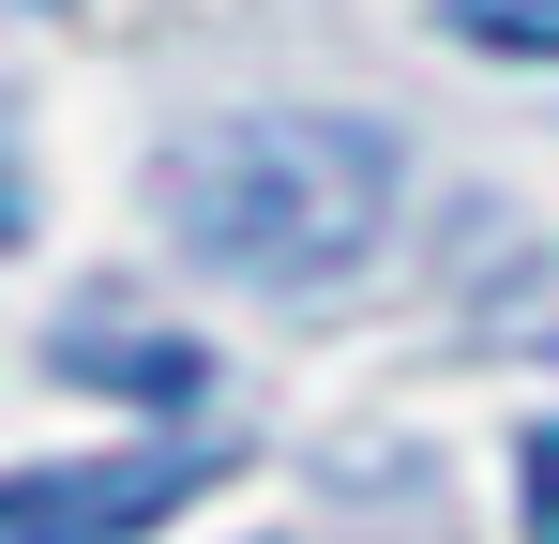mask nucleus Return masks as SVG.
<instances>
[{
	"label": "nucleus",
	"mask_w": 559,
	"mask_h": 544,
	"mask_svg": "<svg viewBox=\"0 0 559 544\" xmlns=\"http://www.w3.org/2000/svg\"><path fill=\"white\" fill-rule=\"evenodd\" d=\"M484 348H514V363H559V258H545V272H514V287L484 303Z\"/></svg>",
	"instance_id": "39448f33"
},
{
	"label": "nucleus",
	"mask_w": 559,
	"mask_h": 544,
	"mask_svg": "<svg viewBox=\"0 0 559 544\" xmlns=\"http://www.w3.org/2000/svg\"><path fill=\"white\" fill-rule=\"evenodd\" d=\"M197 484H227V453L197 439V453H136V469H15V499H0V544H121V530H152V515H182Z\"/></svg>",
	"instance_id": "f03ea898"
},
{
	"label": "nucleus",
	"mask_w": 559,
	"mask_h": 544,
	"mask_svg": "<svg viewBox=\"0 0 559 544\" xmlns=\"http://www.w3.org/2000/svg\"><path fill=\"white\" fill-rule=\"evenodd\" d=\"M152 212L197 272H242V287H333L378 258L393 227V137L333 121V106H242V121H197L152 167Z\"/></svg>",
	"instance_id": "f257e3e1"
},
{
	"label": "nucleus",
	"mask_w": 559,
	"mask_h": 544,
	"mask_svg": "<svg viewBox=\"0 0 559 544\" xmlns=\"http://www.w3.org/2000/svg\"><path fill=\"white\" fill-rule=\"evenodd\" d=\"M439 31L499 46V61H559V0H439Z\"/></svg>",
	"instance_id": "20e7f679"
},
{
	"label": "nucleus",
	"mask_w": 559,
	"mask_h": 544,
	"mask_svg": "<svg viewBox=\"0 0 559 544\" xmlns=\"http://www.w3.org/2000/svg\"><path fill=\"white\" fill-rule=\"evenodd\" d=\"M61 363H76V378H152V393H197V348H167V333H106V318H76V333H61Z\"/></svg>",
	"instance_id": "7ed1b4c3"
},
{
	"label": "nucleus",
	"mask_w": 559,
	"mask_h": 544,
	"mask_svg": "<svg viewBox=\"0 0 559 544\" xmlns=\"http://www.w3.org/2000/svg\"><path fill=\"white\" fill-rule=\"evenodd\" d=\"M530 530L559 544V424H530Z\"/></svg>",
	"instance_id": "423d86ee"
}]
</instances>
